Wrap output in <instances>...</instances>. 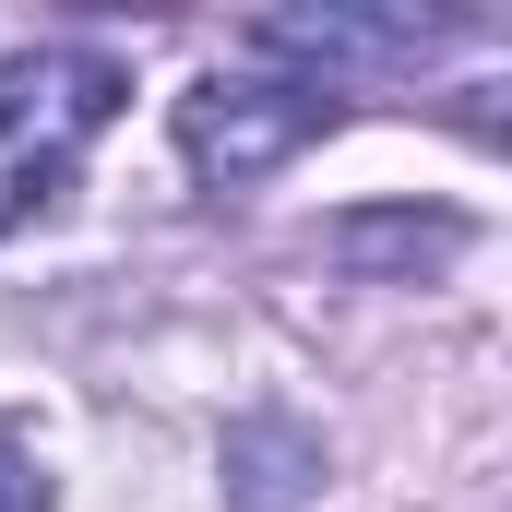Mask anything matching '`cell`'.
Masks as SVG:
<instances>
[{"label": "cell", "mask_w": 512, "mask_h": 512, "mask_svg": "<svg viewBox=\"0 0 512 512\" xmlns=\"http://www.w3.org/2000/svg\"><path fill=\"white\" fill-rule=\"evenodd\" d=\"M465 251V215H417V203H382V215H334L322 227V262L370 274V286H417L429 262Z\"/></svg>", "instance_id": "5b68a950"}, {"label": "cell", "mask_w": 512, "mask_h": 512, "mask_svg": "<svg viewBox=\"0 0 512 512\" xmlns=\"http://www.w3.org/2000/svg\"><path fill=\"white\" fill-rule=\"evenodd\" d=\"M120 96H131V72L108 48H24V60H0V239L72 191L84 143L120 120Z\"/></svg>", "instance_id": "6da1fadb"}, {"label": "cell", "mask_w": 512, "mask_h": 512, "mask_svg": "<svg viewBox=\"0 0 512 512\" xmlns=\"http://www.w3.org/2000/svg\"><path fill=\"white\" fill-rule=\"evenodd\" d=\"M227 512H310L334 489V453H322V429L298 417V405H251V417H227Z\"/></svg>", "instance_id": "277c9868"}, {"label": "cell", "mask_w": 512, "mask_h": 512, "mask_svg": "<svg viewBox=\"0 0 512 512\" xmlns=\"http://www.w3.org/2000/svg\"><path fill=\"white\" fill-rule=\"evenodd\" d=\"M334 120H346L334 84H298V72H203L167 131H179V167H191L215 203H239V191H262L274 167H298Z\"/></svg>", "instance_id": "7a4b0ae2"}, {"label": "cell", "mask_w": 512, "mask_h": 512, "mask_svg": "<svg viewBox=\"0 0 512 512\" xmlns=\"http://www.w3.org/2000/svg\"><path fill=\"white\" fill-rule=\"evenodd\" d=\"M465 36H477V12H417V0H393V12L322 0V12H262L251 24L262 60H298V84H334V96H346V72H429Z\"/></svg>", "instance_id": "3957f363"}, {"label": "cell", "mask_w": 512, "mask_h": 512, "mask_svg": "<svg viewBox=\"0 0 512 512\" xmlns=\"http://www.w3.org/2000/svg\"><path fill=\"white\" fill-rule=\"evenodd\" d=\"M0 512H48V465H36V441L0 417Z\"/></svg>", "instance_id": "8992f818"}]
</instances>
